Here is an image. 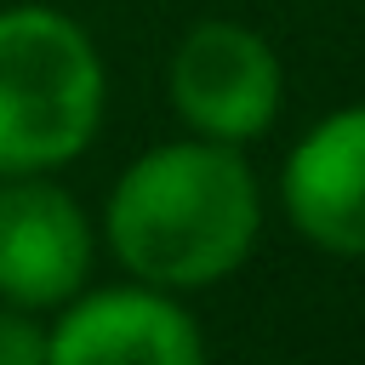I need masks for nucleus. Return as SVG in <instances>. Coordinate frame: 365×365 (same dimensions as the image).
<instances>
[{"label": "nucleus", "mask_w": 365, "mask_h": 365, "mask_svg": "<svg viewBox=\"0 0 365 365\" xmlns=\"http://www.w3.org/2000/svg\"><path fill=\"white\" fill-rule=\"evenodd\" d=\"M114 257L160 291L228 279L262 228V188L234 143L188 137L137 154L103 211Z\"/></svg>", "instance_id": "1"}, {"label": "nucleus", "mask_w": 365, "mask_h": 365, "mask_svg": "<svg viewBox=\"0 0 365 365\" xmlns=\"http://www.w3.org/2000/svg\"><path fill=\"white\" fill-rule=\"evenodd\" d=\"M0 365H46V331L17 302H0Z\"/></svg>", "instance_id": "7"}, {"label": "nucleus", "mask_w": 365, "mask_h": 365, "mask_svg": "<svg viewBox=\"0 0 365 365\" xmlns=\"http://www.w3.org/2000/svg\"><path fill=\"white\" fill-rule=\"evenodd\" d=\"M91 274V222L68 188L34 177L0 182V302L57 308Z\"/></svg>", "instance_id": "4"}, {"label": "nucleus", "mask_w": 365, "mask_h": 365, "mask_svg": "<svg viewBox=\"0 0 365 365\" xmlns=\"http://www.w3.org/2000/svg\"><path fill=\"white\" fill-rule=\"evenodd\" d=\"M279 97V57L245 23H194L171 51V108L194 137L240 148L274 125Z\"/></svg>", "instance_id": "3"}, {"label": "nucleus", "mask_w": 365, "mask_h": 365, "mask_svg": "<svg viewBox=\"0 0 365 365\" xmlns=\"http://www.w3.org/2000/svg\"><path fill=\"white\" fill-rule=\"evenodd\" d=\"M279 200L308 245L365 257V103L302 131V143L285 154Z\"/></svg>", "instance_id": "6"}, {"label": "nucleus", "mask_w": 365, "mask_h": 365, "mask_svg": "<svg viewBox=\"0 0 365 365\" xmlns=\"http://www.w3.org/2000/svg\"><path fill=\"white\" fill-rule=\"evenodd\" d=\"M46 365H205V342L160 285H108L46 331Z\"/></svg>", "instance_id": "5"}, {"label": "nucleus", "mask_w": 365, "mask_h": 365, "mask_svg": "<svg viewBox=\"0 0 365 365\" xmlns=\"http://www.w3.org/2000/svg\"><path fill=\"white\" fill-rule=\"evenodd\" d=\"M103 125V57L51 6L0 11V177L68 165Z\"/></svg>", "instance_id": "2"}]
</instances>
